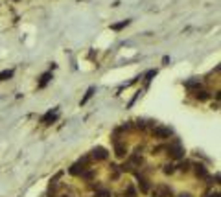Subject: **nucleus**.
<instances>
[{
	"mask_svg": "<svg viewBox=\"0 0 221 197\" xmlns=\"http://www.w3.org/2000/svg\"><path fill=\"white\" fill-rule=\"evenodd\" d=\"M129 22H131V20H122V22H118V24H112L111 28H112V30H122V28H125Z\"/></svg>",
	"mask_w": 221,
	"mask_h": 197,
	"instance_id": "obj_13",
	"label": "nucleus"
},
{
	"mask_svg": "<svg viewBox=\"0 0 221 197\" xmlns=\"http://www.w3.org/2000/svg\"><path fill=\"white\" fill-rule=\"evenodd\" d=\"M173 171H175V166H173V164H166V166H164V173H166V175H170V173H173Z\"/></svg>",
	"mask_w": 221,
	"mask_h": 197,
	"instance_id": "obj_14",
	"label": "nucleus"
},
{
	"mask_svg": "<svg viewBox=\"0 0 221 197\" xmlns=\"http://www.w3.org/2000/svg\"><path fill=\"white\" fill-rule=\"evenodd\" d=\"M11 77H13V70H2V72H0V81L11 79Z\"/></svg>",
	"mask_w": 221,
	"mask_h": 197,
	"instance_id": "obj_9",
	"label": "nucleus"
},
{
	"mask_svg": "<svg viewBox=\"0 0 221 197\" xmlns=\"http://www.w3.org/2000/svg\"><path fill=\"white\" fill-rule=\"evenodd\" d=\"M188 166H190V162H183V164H181L179 168H181L183 171H188Z\"/></svg>",
	"mask_w": 221,
	"mask_h": 197,
	"instance_id": "obj_18",
	"label": "nucleus"
},
{
	"mask_svg": "<svg viewBox=\"0 0 221 197\" xmlns=\"http://www.w3.org/2000/svg\"><path fill=\"white\" fill-rule=\"evenodd\" d=\"M195 168H197V170H195L197 177H207V175H208V171L205 170V166H201V164H199V166H195Z\"/></svg>",
	"mask_w": 221,
	"mask_h": 197,
	"instance_id": "obj_11",
	"label": "nucleus"
},
{
	"mask_svg": "<svg viewBox=\"0 0 221 197\" xmlns=\"http://www.w3.org/2000/svg\"><path fill=\"white\" fill-rule=\"evenodd\" d=\"M140 190H142L144 194H148V192H149V184H148V181H146L144 177H140Z\"/></svg>",
	"mask_w": 221,
	"mask_h": 197,
	"instance_id": "obj_12",
	"label": "nucleus"
},
{
	"mask_svg": "<svg viewBox=\"0 0 221 197\" xmlns=\"http://www.w3.org/2000/svg\"><path fill=\"white\" fill-rule=\"evenodd\" d=\"M168 153H170L173 159H183V157H184V149H183L179 144H173V146H170V148H168Z\"/></svg>",
	"mask_w": 221,
	"mask_h": 197,
	"instance_id": "obj_2",
	"label": "nucleus"
},
{
	"mask_svg": "<svg viewBox=\"0 0 221 197\" xmlns=\"http://www.w3.org/2000/svg\"><path fill=\"white\" fill-rule=\"evenodd\" d=\"M127 195H129V197H135V190H133V186H129V188H127Z\"/></svg>",
	"mask_w": 221,
	"mask_h": 197,
	"instance_id": "obj_19",
	"label": "nucleus"
},
{
	"mask_svg": "<svg viewBox=\"0 0 221 197\" xmlns=\"http://www.w3.org/2000/svg\"><path fill=\"white\" fill-rule=\"evenodd\" d=\"M50 79H52V74H50V72H46V74H42V76H41V83H39V87H41V89H42V87H46Z\"/></svg>",
	"mask_w": 221,
	"mask_h": 197,
	"instance_id": "obj_8",
	"label": "nucleus"
},
{
	"mask_svg": "<svg viewBox=\"0 0 221 197\" xmlns=\"http://www.w3.org/2000/svg\"><path fill=\"white\" fill-rule=\"evenodd\" d=\"M179 197H190V195H188V194H184V195H179Z\"/></svg>",
	"mask_w": 221,
	"mask_h": 197,
	"instance_id": "obj_20",
	"label": "nucleus"
},
{
	"mask_svg": "<svg viewBox=\"0 0 221 197\" xmlns=\"http://www.w3.org/2000/svg\"><path fill=\"white\" fill-rule=\"evenodd\" d=\"M83 170H85V168H83V166H81V164L77 162V164H74V166H72V168H70L68 171H70L72 175H81V173H83Z\"/></svg>",
	"mask_w": 221,
	"mask_h": 197,
	"instance_id": "obj_7",
	"label": "nucleus"
},
{
	"mask_svg": "<svg viewBox=\"0 0 221 197\" xmlns=\"http://www.w3.org/2000/svg\"><path fill=\"white\" fill-rule=\"evenodd\" d=\"M96 197H111V192H107V190H100V192L96 194Z\"/></svg>",
	"mask_w": 221,
	"mask_h": 197,
	"instance_id": "obj_16",
	"label": "nucleus"
},
{
	"mask_svg": "<svg viewBox=\"0 0 221 197\" xmlns=\"http://www.w3.org/2000/svg\"><path fill=\"white\" fill-rule=\"evenodd\" d=\"M153 135H155V138H160V140H164V138H170V136L173 135V131H172L170 127H155Z\"/></svg>",
	"mask_w": 221,
	"mask_h": 197,
	"instance_id": "obj_1",
	"label": "nucleus"
},
{
	"mask_svg": "<svg viewBox=\"0 0 221 197\" xmlns=\"http://www.w3.org/2000/svg\"><path fill=\"white\" fill-rule=\"evenodd\" d=\"M114 151H116V157H125L127 148L124 144H120V142H114Z\"/></svg>",
	"mask_w": 221,
	"mask_h": 197,
	"instance_id": "obj_5",
	"label": "nucleus"
},
{
	"mask_svg": "<svg viewBox=\"0 0 221 197\" xmlns=\"http://www.w3.org/2000/svg\"><path fill=\"white\" fill-rule=\"evenodd\" d=\"M92 157H94L96 160H105V159L109 157V153H107L105 148H100V146H98V148L92 149Z\"/></svg>",
	"mask_w": 221,
	"mask_h": 197,
	"instance_id": "obj_3",
	"label": "nucleus"
},
{
	"mask_svg": "<svg viewBox=\"0 0 221 197\" xmlns=\"http://www.w3.org/2000/svg\"><path fill=\"white\" fill-rule=\"evenodd\" d=\"M155 74H157V70H149V72H148V74H146V79H148V81H149V79H151V77H153V76H155Z\"/></svg>",
	"mask_w": 221,
	"mask_h": 197,
	"instance_id": "obj_17",
	"label": "nucleus"
},
{
	"mask_svg": "<svg viewBox=\"0 0 221 197\" xmlns=\"http://www.w3.org/2000/svg\"><path fill=\"white\" fill-rule=\"evenodd\" d=\"M195 98H197L199 101H207V100L210 98V92H207V90H197V92H195Z\"/></svg>",
	"mask_w": 221,
	"mask_h": 197,
	"instance_id": "obj_6",
	"label": "nucleus"
},
{
	"mask_svg": "<svg viewBox=\"0 0 221 197\" xmlns=\"http://www.w3.org/2000/svg\"><path fill=\"white\" fill-rule=\"evenodd\" d=\"M55 120H57V109H55V111H53V112H52V111H50V112H48V114H44V116H42V120H41V122H42V124H52V122H55Z\"/></svg>",
	"mask_w": 221,
	"mask_h": 197,
	"instance_id": "obj_4",
	"label": "nucleus"
},
{
	"mask_svg": "<svg viewBox=\"0 0 221 197\" xmlns=\"http://www.w3.org/2000/svg\"><path fill=\"white\" fill-rule=\"evenodd\" d=\"M195 87H201V83L199 81H188L186 83V89H195Z\"/></svg>",
	"mask_w": 221,
	"mask_h": 197,
	"instance_id": "obj_15",
	"label": "nucleus"
},
{
	"mask_svg": "<svg viewBox=\"0 0 221 197\" xmlns=\"http://www.w3.org/2000/svg\"><path fill=\"white\" fill-rule=\"evenodd\" d=\"M92 94H94V87H90V89L87 90V94H85V98L81 100V105H85V103H87V101H89V100L92 98Z\"/></svg>",
	"mask_w": 221,
	"mask_h": 197,
	"instance_id": "obj_10",
	"label": "nucleus"
}]
</instances>
